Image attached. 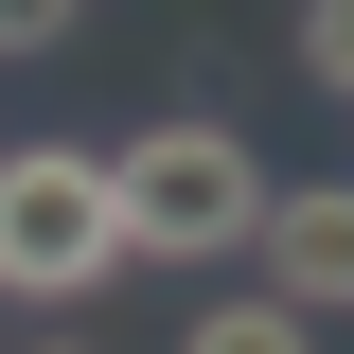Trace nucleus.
<instances>
[{
    "label": "nucleus",
    "instance_id": "f257e3e1",
    "mask_svg": "<svg viewBox=\"0 0 354 354\" xmlns=\"http://www.w3.org/2000/svg\"><path fill=\"white\" fill-rule=\"evenodd\" d=\"M266 195L283 177L248 160V142L213 124V106H160L142 142H106V213H124V266H213L266 230Z\"/></svg>",
    "mask_w": 354,
    "mask_h": 354
},
{
    "label": "nucleus",
    "instance_id": "f03ea898",
    "mask_svg": "<svg viewBox=\"0 0 354 354\" xmlns=\"http://www.w3.org/2000/svg\"><path fill=\"white\" fill-rule=\"evenodd\" d=\"M124 283V213H106V142H18L0 160V301H88Z\"/></svg>",
    "mask_w": 354,
    "mask_h": 354
},
{
    "label": "nucleus",
    "instance_id": "7ed1b4c3",
    "mask_svg": "<svg viewBox=\"0 0 354 354\" xmlns=\"http://www.w3.org/2000/svg\"><path fill=\"white\" fill-rule=\"evenodd\" d=\"M248 248H266V301H283V319H354V195H337V177L266 195Z\"/></svg>",
    "mask_w": 354,
    "mask_h": 354
},
{
    "label": "nucleus",
    "instance_id": "20e7f679",
    "mask_svg": "<svg viewBox=\"0 0 354 354\" xmlns=\"http://www.w3.org/2000/svg\"><path fill=\"white\" fill-rule=\"evenodd\" d=\"M177 354H319V319H283V301H195Z\"/></svg>",
    "mask_w": 354,
    "mask_h": 354
},
{
    "label": "nucleus",
    "instance_id": "39448f33",
    "mask_svg": "<svg viewBox=\"0 0 354 354\" xmlns=\"http://www.w3.org/2000/svg\"><path fill=\"white\" fill-rule=\"evenodd\" d=\"M301 71H319V88L354 106V0H301Z\"/></svg>",
    "mask_w": 354,
    "mask_h": 354
},
{
    "label": "nucleus",
    "instance_id": "423d86ee",
    "mask_svg": "<svg viewBox=\"0 0 354 354\" xmlns=\"http://www.w3.org/2000/svg\"><path fill=\"white\" fill-rule=\"evenodd\" d=\"M71 18H88V0H0V53H53Z\"/></svg>",
    "mask_w": 354,
    "mask_h": 354
},
{
    "label": "nucleus",
    "instance_id": "0eeeda50",
    "mask_svg": "<svg viewBox=\"0 0 354 354\" xmlns=\"http://www.w3.org/2000/svg\"><path fill=\"white\" fill-rule=\"evenodd\" d=\"M36 354H88V337H36Z\"/></svg>",
    "mask_w": 354,
    "mask_h": 354
}]
</instances>
